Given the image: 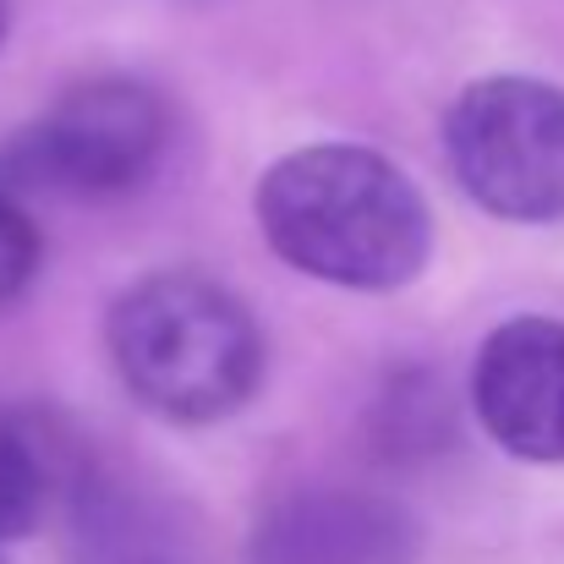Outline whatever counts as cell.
Listing matches in <instances>:
<instances>
[{
	"label": "cell",
	"instance_id": "obj_8",
	"mask_svg": "<svg viewBox=\"0 0 564 564\" xmlns=\"http://www.w3.org/2000/svg\"><path fill=\"white\" fill-rule=\"evenodd\" d=\"M61 494V444L28 411H0V543L28 538Z\"/></svg>",
	"mask_w": 564,
	"mask_h": 564
},
{
	"label": "cell",
	"instance_id": "obj_1",
	"mask_svg": "<svg viewBox=\"0 0 564 564\" xmlns=\"http://www.w3.org/2000/svg\"><path fill=\"white\" fill-rule=\"evenodd\" d=\"M258 225L280 263L340 291H400L433 263V208L378 149L307 143L258 182Z\"/></svg>",
	"mask_w": 564,
	"mask_h": 564
},
{
	"label": "cell",
	"instance_id": "obj_3",
	"mask_svg": "<svg viewBox=\"0 0 564 564\" xmlns=\"http://www.w3.org/2000/svg\"><path fill=\"white\" fill-rule=\"evenodd\" d=\"M171 149V105L138 77H94L0 149V192L116 197L143 187Z\"/></svg>",
	"mask_w": 564,
	"mask_h": 564
},
{
	"label": "cell",
	"instance_id": "obj_7",
	"mask_svg": "<svg viewBox=\"0 0 564 564\" xmlns=\"http://www.w3.org/2000/svg\"><path fill=\"white\" fill-rule=\"evenodd\" d=\"M72 564H187V554L149 499L83 471L72 477Z\"/></svg>",
	"mask_w": 564,
	"mask_h": 564
},
{
	"label": "cell",
	"instance_id": "obj_6",
	"mask_svg": "<svg viewBox=\"0 0 564 564\" xmlns=\"http://www.w3.org/2000/svg\"><path fill=\"white\" fill-rule=\"evenodd\" d=\"M416 554L411 510L357 488H302L252 532V564H411Z\"/></svg>",
	"mask_w": 564,
	"mask_h": 564
},
{
	"label": "cell",
	"instance_id": "obj_9",
	"mask_svg": "<svg viewBox=\"0 0 564 564\" xmlns=\"http://www.w3.org/2000/svg\"><path fill=\"white\" fill-rule=\"evenodd\" d=\"M39 258H44V241H39V225L22 214L17 197L0 192V307L17 302L33 274H39Z\"/></svg>",
	"mask_w": 564,
	"mask_h": 564
},
{
	"label": "cell",
	"instance_id": "obj_10",
	"mask_svg": "<svg viewBox=\"0 0 564 564\" xmlns=\"http://www.w3.org/2000/svg\"><path fill=\"white\" fill-rule=\"evenodd\" d=\"M6 17H11V0H0V39H6Z\"/></svg>",
	"mask_w": 564,
	"mask_h": 564
},
{
	"label": "cell",
	"instance_id": "obj_4",
	"mask_svg": "<svg viewBox=\"0 0 564 564\" xmlns=\"http://www.w3.org/2000/svg\"><path fill=\"white\" fill-rule=\"evenodd\" d=\"M444 160L477 208L510 225L564 219V88L543 77H477L444 116Z\"/></svg>",
	"mask_w": 564,
	"mask_h": 564
},
{
	"label": "cell",
	"instance_id": "obj_5",
	"mask_svg": "<svg viewBox=\"0 0 564 564\" xmlns=\"http://www.w3.org/2000/svg\"><path fill=\"white\" fill-rule=\"evenodd\" d=\"M471 411L482 433L532 466H564V324L510 318L499 324L471 368Z\"/></svg>",
	"mask_w": 564,
	"mask_h": 564
},
{
	"label": "cell",
	"instance_id": "obj_2",
	"mask_svg": "<svg viewBox=\"0 0 564 564\" xmlns=\"http://www.w3.org/2000/svg\"><path fill=\"white\" fill-rule=\"evenodd\" d=\"M105 346L132 400L182 427L236 416L258 394L269 362L252 307L197 269H154L132 280L110 302Z\"/></svg>",
	"mask_w": 564,
	"mask_h": 564
}]
</instances>
